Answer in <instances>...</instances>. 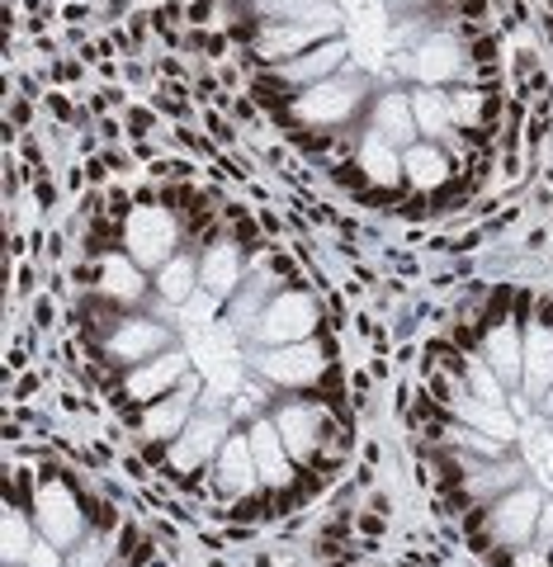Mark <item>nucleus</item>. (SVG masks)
<instances>
[{"instance_id":"7ed1b4c3","label":"nucleus","mask_w":553,"mask_h":567,"mask_svg":"<svg viewBox=\"0 0 553 567\" xmlns=\"http://www.w3.org/2000/svg\"><path fill=\"white\" fill-rule=\"evenodd\" d=\"M0 567H176L161 539L85 468L43 445L5 454L0 496Z\"/></svg>"},{"instance_id":"20e7f679","label":"nucleus","mask_w":553,"mask_h":567,"mask_svg":"<svg viewBox=\"0 0 553 567\" xmlns=\"http://www.w3.org/2000/svg\"><path fill=\"white\" fill-rule=\"evenodd\" d=\"M91 10H95L91 0H71V5H62V20H71V24H81L85 14H91Z\"/></svg>"},{"instance_id":"39448f33","label":"nucleus","mask_w":553,"mask_h":567,"mask_svg":"<svg viewBox=\"0 0 553 567\" xmlns=\"http://www.w3.org/2000/svg\"><path fill=\"white\" fill-rule=\"evenodd\" d=\"M549 5H553V0H549Z\"/></svg>"},{"instance_id":"f257e3e1","label":"nucleus","mask_w":553,"mask_h":567,"mask_svg":"<svg viewBox=\"0 0 553 567\" xmlns=\"http://www.w3.org/2000/svg\"><path fill=\"white\" fill-rule=\"evenodd\" d=\"M99 204L95 184L52 293L67 303V354L133 459L227 530L303 516L346 473L360 411L326 279L265 232L261 208L218 180H180L199 284L166 298Z\"/></svg>"},{"instance_id":"f03ea898","label":"nucleus","mask_w":553,"mask_h":567,"mask_svg":"<svg viewBox=\"0 0 553 567\" xmlns=\"http://www.w3.org/2000/svg\"><path fill=\"white\" fill-rule=\"evenodd\" d=\"M417 487L478 567H553V293L478 284L417 354Z\"/></svg>"}]
</instances>
